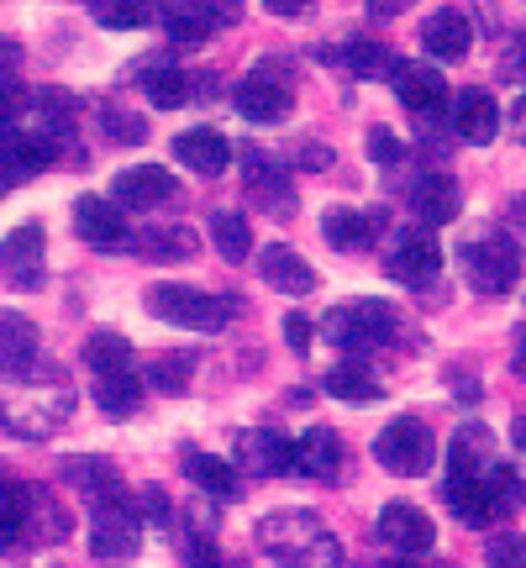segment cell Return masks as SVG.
Returning <instances> with one entry per match:
<instances>
[{
	"instance_id": "9",
	"label": "cell",
	"mask_w": 526,
	"mask_h": 568,
	"mask_svg": "<svg viewBox=\"0 0 526 568\" xmlns=\"http://www.w3.org/2000/svg\"><path fill=\"white\" fill-rule=\"evenodd\" d=\"M290 84L280 80V69L274 63H263L253 80H243L237 84V111H243L247 122H259V126H274V122H284L290 116Z\"/></svg>"
},
{
	"instance_id": "37",
	"label": "cell",
	"mask_w": 526,
	"mask_h": 568,
	"mask_svg": "<svg viewBox=\"0 0 526 568\" xmlns=\"http://www.w3.org/2000/svg\"><path fill=\"white\" fill-rule=\"evenodd\" d=\"M32 122H38L42 138H59V132L74 126V101L63 90H42L38 101H32Z\"/></svg>"
},
{
	"instance_id": "27",
	"label": "cell",
	"mask_w": 526,
	"mask_h": 568,
	"mask_svg": "<svg viewBox=\"0 0 526 568\" xmlns=\"http://www.w3.org/2000/svg\"><path fill=\"white\" fill-rule=\"evenodd\" d=\"M0 358H6V368L38 364V326L21 311H0Z\"/></svg>"
},
{
	"instance_id": "38",
	"label": "cell",
	"mask_w": 526,
	"mask_h": 568,
	"mask_svg": "<svg viewBox=\"0 0 526 568\" xmlns=\"http://www.w3.org/2000/svg\"><path fill=\"white\" fill-rule=\"evenodd\" d=\"M284 169L274 159H263V153H247V190L259 195L263 205H284Z\"/></svg>"
},
{
	"instance_id": "11",
	"label": "cell",
	"mask_w": 526,
	"mask_h": 568,
	"mask_svg": "<svg viewBox=\"0 0 526 568\" xmlns=\"http://www.w3.org/2000/svg\"><path fill=\"white\" fill-rule=\"evenodd\" d=\"M437 268H443V253H437L432 226H405L401 243H395V258H390V274L411 290H422V284L437 280Z\"/></svg>"
},
{
	"instance_id": "2",
	"label": "cell",
	"mask_w": 526,
	"mask_h": 568,
	"mask_svg": "<svg viewBox=\"0 0 526 568\" xmlns=\"http://www.w3.org/2000/svg\"><path fill=\"white\" fill-rule=\"evenodd\" d=\"M259 542L284 564H343V542L326 531L316 510H274V516H263Z\"/></svg>"
},
{
	"instance_id": "52",
	"label": "cell",
	"mask_w": 526,
	"mask_h": 568,
	"mask_svg": "<svg viewBox=\"0 0 526 568\" xmlns=\"http://www.w3.org/2000/svg\"><path fill=\"white\" fill-rule=\"evenodd\" d=\"M510 126H516V138H522V142H526V101H522V105H516V116H510Z\"/></svg>"
},
{
	"instance_id": "54",
	"label": "cell",
	"mask_w": 526,
	"mask_h": 568,
	"mask_svg": "<svg viewBox=\"0 0 526 568\" xmlns=\"http://www.w3.org/2000/svg\"><path fill=\"white\" fill-rule=\"evenodd\" d=\"M516 447H522V453H526V416H522V422H516Z\"/></svg>"
},
{
	"instance_id": "39",
	"label": "cell",
	"mask_w": 526,
	"mask_h": 568,
	"mask_svg": "<svg viewBox=\"0 0 526 568\" xmlns=\"http://www.w3.org/2000/svg\"><path fill=\"white\" fill-rule=\"evenodd\" d=\"M59 474H63V479H69L74 489H84V495H101L105 485H117V479H111V464H105V458H63Z\"/></svg>"
},
{
	"instance_id": "31",
	"label": "cell",
	"mask_w": 526,
	"mask_h": 568,
	"mask_svg": "<svg viewBox=\"0 0 526 568\" xmlns=\"http://www.w3.org/2000/svg\"><path fill=\"white\" fill-rule=\"evenodd\" d=\"M489 464H495V437L485 426H464L453 437V474H485Z\"/></svg>"
},
{
	"instance_id": "4",
	"label": "cell",
	"mask_w": 526,
	"mask_h": 568,
	"mask_svg": "<svg viewBox=\"0 0 526 568\" xmlns=\"http://www.w3.org/2000/svg\"><path fill=\"white\" fill-rule=\"evenodd\" d=\"M237 301H222V295H205V290H190V284H153L148 290V311L159 322L190 326V332H216V326L232 316Z\"/></svg>"
},
{
	"instance_id": "24",
	"label": "cell",
	"mask_w": 526,
	"mask_h": 568,
	"mask_svg": "<svg viewBox=\"0 0 526 568\" xmlns=\"http://www.w3.org/2000/svg\"><path fill=\"white\" fill-rule=\"evenodd\" d=\"M322 232H326V243L332 247L358 253V247H368L380 232H385V216H380V211H326Z\"/></svg>"
},
{
	"instance_id": "47",
	"label": "cell",
	"mask_w": 526,
	"mask_h": 568,
	"mask_svg": "<svg viewBox=\"0 0 526 568\" xmlns=\"http://www.w3.org/2000/svg\"><path fill=\"white\" fill-rule=\"evenodd\" d=\"M284 343L295 347V353H305L311 347V322L305 316H284Z\"/></svg>"
},
{
	"instance_id": "32",
	"label": "cell",
	"mask_w": 526,
	"mask_h": 568,
	"mask_svg": "<svg viewBox=\"0 0 526 568\" xmlns=\"http://www.w3.org/2000/svg\"><path fill=\"white\" fill-rule=\"evenodd\" d=\"M326 389H332L337 400H353V406H364V400H374V395H380L374 374H368L358 358H347V364L332 368V374H326Z\"/></svg>"
},
{
	"instance_id": "42",
	"label": "cell",
	"mask_w": 526,
	"mask_h": 568,
	"mask_svg": "<svg viewBox=\"0 0 526 568\" xmlns=\"http://www.w3.org/2000/svg\"><path fill=\"white\" fill-rule=\"evenodd\" d=\"M485 479L495 485V495H500V506H526V474L522 468H506V464H489Z\"/></svg>"
},
{
	"instance_id": "7",
	"label": "cell",
	"mask_w": 526,
	"mask_h": 568,
	"mask_svg": "<svg viewBox=\"0 0 526 568\" xmlns=\"http://www.w3.org/2000/svg\"><path fill=\"white\" fill-rule=\"evenodd\" d=\"M464 268H468V284H474L479 295H506V290H516V280H522V247L510 243L506 232H495V237L468 247Z\"/></svg>"
},
{
	"instance_id": "51",
	"label": "cell",
	"mask_w": 526,
	"mask_h": 568,
	"mask_svg": "<svg viewBox=\"0 0 526 568\" xmlns=\"http://www.w3.org/2000/svg\"><path fill=\"white\" fill-rule=\"evenodd\" d=\"M510 364H516V374L526 379V326H516V358H510Z\"/></svg>"
},
{
	"instance_id": "30",
	"label": "cell",
	"mask_w": 526,
	"mask_h": 568,
	"mask_svg": "<svg viewBox=\"0 0 526 568\" xmlns=\"http://www.w3.org/2000/svg\"><path fill=\"white\" fill-rule=\"evenodd\" d=\"M27 516H32V489L17 485V479H0V552L21 542Z\"/></svg>"
},
{
	"instance_id": "22",
	"label": "cell",
	"mask_w": 526,
	"mask_h": 568,
	"mask_svg": "<svg viewBox=\"0 0 526 568\" xmlns=\"http://www.w3.org/2000/svg\"><path fill=\"white\" fill-rule=\"evenodd\" d=\"M337 468H343V443H337V432L311 426L305 437H295V474H305V479H337Z\"/></svg>"
},
{
	"instance_id": "3",
	"label": "cell",
	"mask_w": 526,
	"mask_h": 568,
	"mask_svg": "<svg viewBox=\"0 0 526 568\" xmlns=\"http://www.w3.org/2000/svg\"><path fill=\"white\" fill-rule=\"evenodd\" d=\"M95 510H90V552L95 558H132L142 548V516L138 500L127 495L122 485H105L101 495H90Z\"/></svg>"
},
{
	"instance_id": "40",
	"label": "cell",
	"mask_w": 526,
	"mask_h": 568,
	"mask_svg": "<svg viewBox=\"0 0 526 568\" xmlns=\"http://www.w3.org/2000/svg\"><path fill=\"white\" fill-rule=\"evenodd\" d=\"M142 253L148 258H190L195 253V232H184V226L163 232V226H153V232H142Z\"/></svg>"
},
{
	"instance_id": "35",
	"label": "cell",
	"mask_w": 526,
	"mask_h": 568,
	"mask_svg": "<svg viewBox=\"0 0 526 568\" xmlns=\"http://www.w3.org/2000/svg\"><path fill=\"white\" fill-rule=\"evenodd\" d=\"M95 17L111 32H138V27H148V21L159 17V6L153 0H95Z\"/></svg>"
},
{
	"instance_id": "41",
	"label": "cell",
	"mask_w": 526,
	"mask_h": 568,
	"mask_svg": "<svg viewBox=\"0 0 526 568\" xmlns=\"http://www.w3.org/2000/svg\"><path fill=\"white\" fill-rule=\"evenodd\" d=\"M190 374H195V358H190V353H169V358L153 364V385H159L163 395H180V389L190 385Z\"/></svg>"
},
{
	"instance_id": "28",
	"label": "cell",
	"mask_w": 526,
	"mask_h": 568,
	"mask_svg": "<svg viewBox=\"0 0 526 568\" xmlns=\"http://www.w3.org/2000/svg\"><path fill=\"white\" fill-rule=\"evenodd\" d=\"M95 406L105 410V416H132V410L142 406V385L132 379V368H117V374H95Z\"/></svg>"
},
{
	"instance_id": "8",
	"label": "cell",
	"mask_w": 526,
	"mask_h": 568,
	"mask_svg": "<svg viewBox=\"0 0 526 568\" xmlns=\"http://www.w3.org/2000/svg\"><path fill=\"white\" fill-rule=\"evenodd\" d=\"M380 542L385 548H395L401 558H422V552H432V542H437V527H432V516H426L422 506H411V500H390L385 510H380Z\"/></svg>"
},
{
	"instance_id": "45",
	"label": "cell",
	"mask_w": 526,
	"mask_h": 568,
	"mask_svg": "<svg viewBox=\"0 0 526 568\" xmlns=\"http://www.w3.org/2000/svg\"><path fill=\"white\" fill-rule=\"evenodd\" d=\"M21 111H27V90L17 84L11 69H0V122H11V116H21Z\"/></svg>"
},
{
	"instance_id": "46",
	"label": "cell",
	"mask_w": 526,
	"mask_h": 568,
	"mask_svg": "<svg viewBox=\"0 0 526 568\" xmlns=\"http://www.w3.org/2000/svg\"><path fill=\"white\" fill-rule=\"evenodd\" d=\"M368 159H374V163H395V159H401V138H395L390 126H374V132H368Z\"/></svg>"
},
{
	"instance_id": "20",
	"label": "cell",
	"mask_w": 526,
	"mask_h": 568,
	"mask_svg": "<svg viewBox=\"0 0 526 568\" xmlns=\"http://www.w3.org/2000/svg\"><path fill=\"white\" fill-rule=\"evenodd\" d=\"M453 126H458V138L464 142H495L500 132V105L489 90H464V95H453Z\"/></svg>"
},
{
	"instance_id": "23",
	"label": "cell",
	"mask_w": 526,
	"mask_h": 568,
	"mask_svg": "<svg viewBox=\"0 0 526 568\" xmlns=\"http://www.w3.org/2000/svg\"><path fill=\"white\" fill-rule=\"evenodd\" d=\"M216 21H222L216 17V0H169V6H163V27H169V38L180 42V48L205 42Z\"/></svg>"
},
{
	"instance_id": "34",
	"label": "cell",
	"mask_w": 526,
	"mask_h": 568,
	"mask_svg": "<svg viewBox=\"0 0 526 568\" xmlns=\"http://www.w3.org/2000/svg\"><path fill=\"white\" fill-rule=\"evenodd\" d=\"M84 364L95 368V374H117V368H132V343H127L122 332H95V337L84 343Z\"/></svg>"
},
{
	"instance_id": "13",
	"label": "cell",
	"mask_w": 526,
	"mask_h": 568,
	"mask_svg": "<svg viewBox=\"0 0 526 568\" xmlns=\"http://www.w3.org/2000/svg\"><path fill=\"white\" fill-rule=\"evenodd\" d=\"M174 195V174L159 169V163H138V169H122L117 184H111V201L127 205V211H153Z\"/></svg>"
},
{
	"instance_id": "36",
	"label": "cell",
	"mask_w": 526,
	"mask_h": 568,
	"mask_svg": "<svg viewBox=\"0 0 526 568\" xmlns=\"http://www.w3.org/2000/svg\"><path fill=\"white\" fill-rule=\"evenodd\" d=\"M211 243L222 247L226 264H243L247 247H253V232H247V222L237 211H222V216H211Z\"/></svg>"
},
{
	"instance_id": "10",
	"label": "cell",
	"mask_w": 526,
	"mask_h": 568,
	"mask_svg": "<svg viewBox=\"0 0 526 568\" xmlns=\"http://www.w3.org/2000/svg\"><path fill=\"white\" fill-rule=\"evenodd\" d=\"M443 495H447V506L458 510V521L474 531H485L489 521H500V510H506L485 474H447Z\"/></svg>"
},
{
	"instance_id": "26",
	"label": "cell",
	"mask_w": 526,
	"mask_h": 568,
	"mask_svg": "<svg viewBox=\"0 0 526 568\" xmlns=\"http://www.w3.org/2000/svg\"><path fill=\"white\" fill-rule=\"evenodd\" d=\"M184 474H190L195 489L211 495V500H237V495H243V479H237V468L226 464V458H211V453H184Z\"/></svg>"
},
{
	"instance_id": "17",
	"label": "cell",
	"mask_w": 526,
	"mask_h": 568,
	"mask_svg": "<svg viewBox=\"0 0 526 568\" xmlns=\"http://www.w3.org/2000/svg\"><path fill=\"white\" fill-rule=\"evenodd\" d=\"M0 264L11 268V280L21 290H38L42 284V226L38 222H21L6 243H0Z\"/></svg>"
},
{
	"instance_id": "14",
	"label": "cell",
	"mask_w": 526,
	"mask_h": 568,
	"mask_svg": "<svg viewBox=\"0 0 526 568\" xmlns=\"http://www.w3.org/2000/svg\"><path fill=\"white\" fill-rule=\"evenodd\" d=\"M74 232H80L90 247H122L127 243L122 205L101 201V195H80V201H74Z\"/></svg>"
},
{
	"instance_id": "21",
	"label": "cell",
	"mask_w": 526,
	"mask_h": 568,
	"mask_svg": "<svg viewBox=\"0 0 526 568\" xmlns=\"http://www.w3.org/2000/svg\"><path fill=\"white\" fill-rule=\"evenodd\" d=\"M243 464L259 474V479H274V474H290L295 468V437H284V432H247L243 443Z\"/></svg>"
},
{
	"instance_id": "49",
	"label": "cell",
	"mask_w": 526,
	"mask_h": 568,
	"mask_svg": "<svg viewBox=\"0 0 526 568\" xmlns=\"http://www.w3.org/2000/svg\"><path fill=\"white\" fill-rule=\"evenodd\" d=\"M263 6H269L274 17H305V11H311L316 0H263Z\"/></svg>"
},
{
	"instance_id": "5",
	"label": "cell",
	"mask_w": 526,
	"mask_h": 568,
	"mask_svg": "<svg viewBox=\"0 0 526 568\" xmlns=\"http://www.w3.org/2000/svg\"><path fill=\"white\" fill-rule=\"evenodd\" d=\"M332 343L343 347V353H368V347H380L395 337V305L385 301H347L343 311H332Z\"/></svg>"
},
{
	"instance_id": "53",
	"label": "cell",
	"mask_w": 526,
	"mask_h": 568,
	"mask_svg": "<svg viewBox=\"0 0 526 568\" xmlns=\"http://www.w3.org/2000/svg\"><path fill=\"white\" fill-rule=\"evenodd\" d=\"M516 74H522V80H526V38L516 42Z\"/></svg>"
},
{
	"instance_id": "16",
	"label": "cell",
	"mask_w": 526,
	"mask_h": 568,
	"mask_svg": "<svg viewBox=\"0 0 526 568\" xmlns=\"http://www.w3.org/2000/svg\"><path fill=\"white\" fill-rule=\"evenodd\" d=\"M259 274H263V284H269V290H280V295H311V290H316V268L305 264L295 247H284V243L263 247Z\"/></svg>"
},
{
	"instance_id": "33",
	"label": "cell",
	"mask_w": 526,
	"mask_h": 568,
	"mask_svg": "<svg viewBox=\"0 0 526 568\" xmlns=\"http://www.w3.org/2000/svg\"><path fill=\"white\" fill-rule=\"evenodd\" d=\"M343 63L358 74V80H395V53L390 48H380V42H347V53H343Z\"/></svg>"
},
{
	"instance_id": "18",
	"label": "cell",
	"mask_w": 526,
	"mask_h": 568,
	"mask_svg": "<svg viewBox=\"0 0 526 568\" xmlns=\"http://www.w3.org/2000/svg\"><path fill=\"white\" fill-rule=\"evenodd\" d=\"M468 42H474V27H468V17L458 6H443V11H432L422 21V48L432 59H464Z\"/></svg>"
},
{
	"instance_id": "15",
	"label": "cell",
	"mask_w": 526,
	"mask_h": 568,
	"mask_svg": "<svg viewBox=\"0 0 526 568\" xmlns=\"http://www.w3.org/2000/svg\"><path fill=\"white\" fill-rule=\"evenodd\" d=\"M174 159H180L184 169L205 174V180H216L226 163H232V142H226L216 126H190V132L174 138Z\"/></svg>"
},
{
	"instance_id": "25",
	"label": "cell",
	"mask_w": 526,
	"mask_h": 568,
	"mask_svg": "<svg viewBox=\"0 0 526 568\" xmlns=\"http://www.w3.org/2000/svg\"><path fill=\"white\" fill-rule=\"evenodd\" d=\"M411 205H416V216H422L426 226H447L458 216L464 195H458V184L447 180V174H422L416 190H411Z\"/></svg>"
},
{
	"instance_id": "12",
	"label": "cell",
	"mask_w": 526,
	"mask_h": 568,
	"mask_svg": "<svg viewBox=\"0 0 526 568\" xmlns=\"http://www.w3.org/2000/svg\"><path fill=\"white\" fill-rule=\"evenodd\" d=\"M395 95H401L405 111H416L422 122H432V116H443L447 111V80L437 74V69H422V63H401L395 69Z\"/></svg>"
},
{
	"instance_id": "48",
	"label": "cell",
	"mask_w": 526,
	"mask_h": 568,
	"mask_svg": "<svg viewBox=\"0 0 526 568\" xmlns=\"http://www.w3.org/2000/svg\"><path fill=\"white\" fill-rule=\"evenodd\" d=\"M142 506H148V516H153L159 527H169V516H174V506H169V495H163V489H148V495H142Z\"/></svg>"
},
{
	"instance_id": "6",
	"label": "cell",
	"mask_w": 526,
	"mask_h": 568,
	"mask_svg": "<svg viewBox=\"0 0 526 568\" xmlns=\"http://www.w3.org/2000/svg\"><path fill=\"white\" fill-rule=\"evenodd\" d=\"M374 458L390 468V474H426L432 458H437V443H432V432H426L416 416H395V422L374 437Z\"/></svg>"
},
{
	"instance_id": "50",
	"label": "cell",
	"mask_w": 526,
	"mask_h": 568,
	"mask_svg": "<svg viewBox=\"0 0 526 568\" xmlns=\"http://www.w3.org/2000/svg\"><path fill=\"white\" fill-rule=\"evenodd\" d=\"M411 6H416V0H368V11H374V17H380V21L401 17V11H411Z\"/></svg>"
},
{
	"instance_id": "43",
	"label": "cell",
	"mask_w": 526,
	"mask_h": 568,
	"mask_svg": "<svg viewBox=\"0 0 526 568\" xmlns=\"http://www.w3.org/2000/svg\"><path fill=\"white\" fill-rule=\"evenodd\" d=\"M105 132L122 142H142L148 138V122L142 116H132V111H117V105H105Z\"/></svg>"
},
{
	"instance_id": "1",
	"label": "cell",
	"mask_w": 526,
	"mask_h": 568,
	"mask_svg": "<svg viewBox=\"0 0 526 568\" xmlns=\"http://www.w3.org/2000/svg\"><path fill=\"white\" fill-rule=\"evenodd\" d=\"M69 416H74V389H69L63 374H48V379H42L38 364L6 368V374H0V426H6V432L38 443L48 432H59Z\"/></svg>"
},
{
	"instance_id": "29",
	"label": "cell",
	"mask_w": 526,
	"mask_h": 568,
	"mask_svg": "<svg viewBox=\"0 0 526 568\" xmlns=\"http://www.w3.org/2000/svg\"><path fill=\"white\" fill-rule=\"evenodd\" d=\"M142 95L159 105V111H180V105L195 101V80L184 69H148L142 74Z\"/></svg>"
},
{
	"instance_id": "55",
	"label": "cell",
	"mask_w": 526,
	"mask_h": 568,
	"mask_svg": "<svg viewBox=\"0 0 526 568\" xmlns=\"http://www.w3.org/2000/svg\"><path fill=\"white\" fill-rule=\"evenodd\" d=\"M0 479H6V468H0Z\"/></svg>"
},
{
	"instance_id": "19",
	"label": "cell",
	"mask_w": 526,
	"mask_h": 568,
	"mask_svg": "<svg viewBox=\"0 0 526 568\" xmlns=\"http://www.w3.org/2000/svg\"><path fill=\"white\" fill-rule=\"evenodd\" d=\"M53 138H42V132H6L0 138V180H27V174H38L42 163H53Z\"/></svg>"
},
{
	"instance_id": "44",
	"label": "cell",
	"mask_w": 526,
	"mask_h": 568,
	"mask_svg": "<svg viewBox=\"0 0 526 568\" xmlns=\"http://www.w3.org/2000/svg\"><path fill=\"white\" fill-rule=\"evenodd\" d=\"M489 564H516L526 568V537L522 531H506V537H489Z\"/></svg>"
}]
</instances>
